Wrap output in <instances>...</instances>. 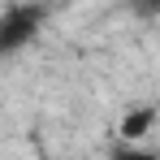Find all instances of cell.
Wrapping results in <instances>:
<instances>
[{"instance_id": "cell-3", "label": "cell", "mask_w": 160, "mask_h": 160, "mask_svg": "<svg viewBox=\"0 0 160 160\" xmlns=\"http://www.w3.org/2000/svg\"><path fill=\"white\" fill-rule=\"evenodd\" d=\"M108 160H160L156 147H143V143H117Z\"/></svg>"}, {"instance_id": "cell-2", "label": "cell", "mask_w": 160, "mask_h": 160, "mask_svg": "<svg viewBox=\"0 0 160 160\" xmlns=\"http://www.w3.org/2000/svg\"><path fill=\"white\" fill-rule=\"evenodd\" d=\"M152 126H156V108H134V112H126V121H121V143H138Z\"/></svg>"}, {"instance_id": "cell-1", "label": "cell", "mask_w": 160, "mask_h": 160, "mask_svg": "<svg viewBox=\"0 0 160 160\" xmlns=\"http://www.w3.org/2000/svg\"><path fill=\"white\" fill-rule=\"evenodd\" d=\"M43 26V4H4L0 9V56L22 52Z\"/></svg>"}]
</instances>
